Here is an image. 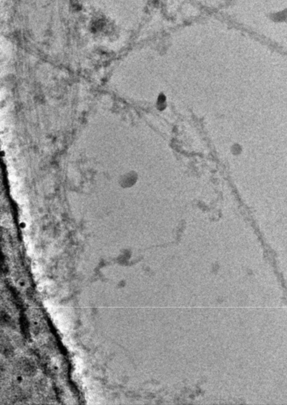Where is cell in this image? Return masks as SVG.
Listing matches in <instances>:
<instances>
[{
    "instance_id": "6da1fadb",
    "label": "cell",
    "mask_w": 287,
    "mask_h": 405,
    "mask_svg": "<svg viewBox=\"0 0 287 405\" xmlns=\"http://www.w3.org/2000/svg\"><path fill=\"white\" fill-rule=\"evenodd\" d=\"M21 327H22V332L25 335V336H27V335H28V320H26L25 316H22L21 317Z\"/></svg>"
}]
</instances>
